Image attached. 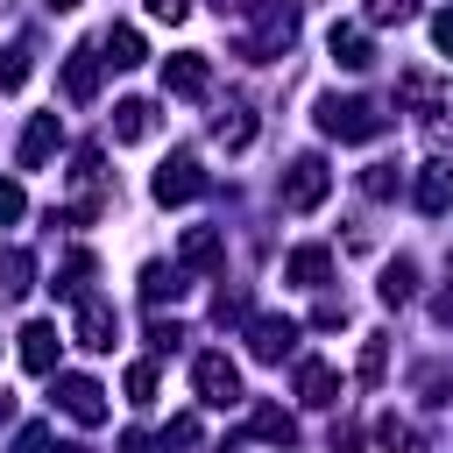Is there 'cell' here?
Wrapping results in <instances>:
<instances>
[{"mask_svg": "<svg viewBox=\"0 0 453 453\" xmlns=\"http://www.w3.org/2000/svg\"><path fill=\"white\" fill-rule=\"evenodd\" d=\"M319 127H326L333 142H375L389 120H382L375 99H340V92H333V99H319Z\"/></svg>", "mask_w": 453, "mask_h": 453, "instance_id": "obj_1", "label": "cell"}, {"mask_svg": "<svg viewBox=\"0 0 453 453\" xmlns=\"http://www.w3.org/2000/svg\"><path fill=\"white\" fill-rule=\"evenodd\" d=\"M326 191H333L326 156H297V163L283 170V212H311V205H326Z\"/></svg>", "mask_w": 453, "mask_h": 453, "instance_id": "obj_2", "label": "cell"}, {"mask_svg": "<svg viewBox=\"0 0 453 453\" xmlns=\"http://www.w3.org/2000/svg\"><path fill=\"white\" fill-rule=\"evenodd\" d=\"M191 389H198V403L234 411V403H241V368H234L226 354H198V361H191Z\"/></svg>", "mask_w": 453, "mask_h": 453, "instance_id": "obj_3", "label": "cell"}, {"mask_svg": "<svg viewBox=\"0 0 453 453\" xmlns=\"http://www.w3.org/2000/svg\"><path fill=\"white\" fill-rule=\"evenodd\" d=\"M149 191H156V205H191V198L205 191V170H198V156H191V149H177V156L156 170V184H149Z\"/></svg>", "mask_w": 453, "mask_h": 453, "instance_id": "obj_4", "label": "cell"}, {"mask_svg": "<svg viewBox=\"0 0 453 453\" xmlns=\"http://www.w3.org/2000/svg\"><path fill=\"white\" fill-rule=\"evenodd\" d=\"M57 411L78 418V425H99L106 418V389L92 375H57Z\"/></svg>", "mask_w": 453, "mask_h": 453, "instance_id": "obj_5", "label": "cell"}, {"mask_svg": "<svg viewBox=\"0 0 453 453\" xmlns=\"http://www.w3.org/2000/svg\"><path fill=\"white\" fill-rule=\"evenodd\" d=\"M163 92H170V99H205V92H212V64H205L198 50L170 57V64H163Z\"/></svg>", "mask_w": 453, "mask_h": 453, "instance_id": "obj_6", "label": "cell"}, {"mask_svg": "<svg viewBox=\"0 0 453 453\" xmlns=\"http://www.w3.org/2000/svg\"><path fill=\"white\" fill-rule=\"evenodd\" d=\"M290 347H297V319H276V311L248 319V354L255 361H283Z\"/></svg>", "mask_w": 453, "mask_h": 453, "instance_id": "obj_7", "label": "cell"}, {"mask_svg": "<svg viewBox=\"0 0 453 453\" xmlns=\"http://www.w3.org/2000/svg\"><path fill=\"white\" fill-rule=\"evenodd\" d=\"M57 142H64V127H57V113H35V120L21 127V149H14V163H21V170H42V163L57 156Z\"/></svg>", "mask_w": 453, "mask_h": 453, "instance_id": "obj_8", "label": "cell"}, {"mask_svg": "<svg viewBox=\"0 0 453 453\" xmlns=\"http://www.w3.org/2000/svg\"><path fill=\"white\" fill-rule=\"evenodd\" d=\"M113 340H120V311H113V304H99V297H85V304H78V347L106 354Z\"/></svg>", "mask_w": 453, "mask_h": 453, "instance_id": "obj_9", "label": "cell"}, {"mask_svg": "<svg viewBox=\"0 0 453 453\" xmlns=\"http://www.w3.org/2000/svg\"><path fill=\"white\" fill-rule=\"evenodd\" d=\"M57 347H64V333H57L50 319H28V326H21V368H28V375H50V368H57Z\"/></svg>", "mask_w": 453, "mask_h": 453, "instance_id": "obj_10", "label": "cell"}, {"mask_svg": "<svg viewBox=\"0 0 453 453\" xmlns=\"http://www.w3.org/2000/svg\"><path fill=\"white\" fill-rule=\"evenodd\" d=\"M99 64H106V57H99V42H78V50L64 57V92H71L78 106L99 92Z\"/></svg>", "mask_w": 453, "mask_h": 453, "instance_id": "obj_11", "label": "cell"}, {"mask_svg": "<svg viewBox=\"0 0 453 453\" xmlns=\"http://www.w3.org/2000/svg\"><path fill=\"white\" fill-rule=\"evenodd\" d=\"M219 262H226L219 226H184V241H177V269H219Z\"/></svg>", "mask_w": 453, "mask_h": 453, "instance_id": "obj_12", "label": "cell"}, {"mask_svg": "<svg viewBox=\"0 0 453 453\" xmlns=\"http://www.w3.org/2000/svg\"><path fill=\"white\" fill-rule=\"evenodd\" d=\"M411 198H418V212H432V219H439V212L453 205V163H425V170H418V184H411Z\"/></svg>", "mask_w": 453, "mask_h": 453, "instance_id": "obj_13", "label": "cell"}, {"mask_svg": "<svg viewBox=\"0 0 453 453\" xmlns=\"http://www.w3.org/2000/svg\"><path fill=\"white\" fill-rule=\"evenodd\" d=\"M297 396H304L311 411H333V403H340V368H333V361H304V368H297Z\"/></svg>", "mask_w": 453, "mask_h": 453, "instance_id": "obj_14", "label": "cell"}, {"mask_svg": "<svg viewBox=\"0 0 453 453\" xmlns=\"http://www.w3.org/2000/svg\"><path fill=\"white\" fill-rule=\"evenodd\" d=\"M326 50H333V64H340V71H368V64H375V50H368V35H361L354 21H333Z\"/></svg>", "mask_w": 453, "mask_h": 453, "instance_id": "obj_15", "label": "cell"}, {"mask_svg": "<svg viewBox=\"0 0 453 453\" xmlns=\"http://www.w3.org/2000/svg\"><path fill=\"white\" fill-rule=\"evenodd\" d=\"M283 276H290L297 290H326V276H333V248H297V255L283 262Z\"/></svg>", "mask_w": 453, "mask_h": 453, "instance_id": "obj_16", "label": "cell"}, {"mask_svg": "<svg viewBox=\"0 0 453 453\" xmlns=\"http://www.w3.org/2000/svg\"><path fill=\"white\" fill-rule=\"evenodd\" d=\"M156 134V106L149 99H120L113 106V142H149Z\"/></svg>", "mask_w": 453, "mask_h": 453, "instance_id": "obj_17", "label": "cell"}, {"mask_svg": "<svg viewBox=\"0 0 453 453\" xmlns=\"http://www.w3.org/2000/svg\"><path fill=\"white\" fill-rule=\"evenodd\" d=\"M99 57H106L113 71H134V64L149 57V50H142V28H106V35H99Z\"/></svg>", "mask_w": 453, "mask_h": 453, "instance_id": "obj_18", "label": "cell"}, {"mask_svg": "<svg viewBox=\"0 0 453 453\" xmlns=\"http://www.w3.org/2000/svg\"><path fill=\"white\" fill-rule=\"evenodd\" d=\"M212 142H219V149H248V142H255V113H248V106H226V113L212 120Z\"/></svg>", "mask_w": 453, "mask_h": 453, "instance_id": "obj_19", "label": "cell"}, {"mask_svg": "<svg viewBox=\"0 0 453 453\" xmlns=\"http://www.w3.org/2000/svg\"><path fill=\"white\" fill-rule=\"evenodd\" d=\"M85 283H92V255L78 248V255H71V262L57 269V283H50V290H57V297H71V304H85V297H92Z\"/></svg>", "mask_w": 453, "mask_h": 453, "instance_id": "obj_20", "label": "cell"}, {"mask_svg": "<svg viewBox=\"0 0 453 453\" xmlns=\"http://www.w3.org/2000/svg\"><path fill=\"white\" fill-rule=\"evenodd\" d=\"M28 276H35L28 248H7V255H0V297H21V290H28Z\"/></svg>", "mask_w": 453, "mask_h": 453, "instance_id": "obj_21", "label": "cell"}, {"mask_svg": "<svg viewBox=\"0 0 453 453\" xmlns=\"http://www.w3.org/2000/svg\"><path fill=\"white\" fill-rule=\"evenodd\" d=\"M177 290H184V269H163V262L142 269V297H149V304H163V297H177Z\"/></svg>", "mask_w": 453, "mask_h": 453, "instance_id": "obj_22", "label": "cell"}, {"mask_svg": "<svg viewBox=\"0 0 453 453\" xmlns=\"http://www.w3.org/2000/svg\"><path fill=\"white\" fill-rule=\"evenodd\" d=\"M255 439L290 446V439H297V418H290V411H276V403H262V411H255Z\"/></svg>", "mask_w": 453, "mask_h": 453, "instance_id": "obj_23", "label": "cell"}, {"mask_svg": "<svg viewBox=\"0 0 453 453\" xmlns=\"http://www.w3.org/2000/svg\"><path fill=\"white\" fill-rule=\"evenodd\" d=\"M28 85V42H7L0 50V92H21Z\"/></svg>", "mask_w": 453, "mask_h": 453, "instance_id": "obj_24", "label": "cell"}, {"mask_svg": "<svg viewBox=\"0 0 453 453\" xmlns=\"http://www.w3.org/2000/svg\"><path fill=\"white\" fill-rule=\"evenodd\" d=\"M411 290H418V269H411V262H389V269H382V304H403Z\"/></svg>", "mask_w": 453, "mask_h": 453, "instance_id": "obj_25", "label": "cell"}, {"mask_svg": "<svg viewBox=\"0 0 453 453\" xmlns=\"http://www.w3.org/2000/svg\"><path fill=\"white\" fill-rule=\"evenodd\" d=\"M127 403H134V411L156 403V361H134V368H127Z\"/></svg>", "mask_w": 453, "mask_h": 453, "instance_id": "obj_26", "label": "cell"}, {"mask_svg": "<svg viewBox=\"0 0 453 453\" xmlns=\"http://www.w3.org/2000/svg\"><path fill=\"white\" fill-rule=\"evenodd\" d=\"M375 446H389V453H411V425H403V418H375Z\"/></svg>", "mask_w": 453, "mask_h": 453, "instance_id": "obj_27", "label": "cell"}, {"mask_svg": "<svg viewBox=\"0 0 453 453\" xmlns=\"http://www.w3.org/2000/svg\"><path fill=\"white\" fill-rule=\"evenodd\" d=\"M418 14V0H368V21L375 28H389V21H411Z\"/></svg>", "mask_w": 453, "mask_h": 453, "instance_id": "obj_28", "label": "cell"}, {"mask_svg": "<svg viewBox=\"0 0 453 453\" xmlns=\"http://www.w3.org/2000/svg\"><path fill=\"white\" fill-rule=\"evenodd\" d=\"M21 453H78V446H64L50 425H28V432H21Z\"/></svg>", "mask_w": 453, "mask_h": 453, "instance_id": "obj_29", "label": "cell"}, {"mask_svg": "<svg viewBox=\"0 0 453 453\" xmlns=\"http://www.w3.org/2000/svg\"><path fill=\"white\" fill-rule=\"evenodd\" d=\"M361 191H368V198H389V191H396V163H375V170L361 177Z\"/></svg>", "mask_w": 453, "mask_h": 453, "instance_id": "obj_30", "label": "cell"}, {"mask_svg": "<svg viewBox=\"0 0 453 453\" xmlns=\"http://www.w3.org/2000/svg\"><path fill=\"white\" fill-rule=\"evenodd\" d=\"M21 212H28V191L21 184H0V226H14Z\"/></svg>", "mask_w": 453, "mask_h": 453, "instance_id": "obj_31", "label": "cell"}, {"mask_svg": "<svg viewBox=\"0 0 453 453\" xmlns=\"http://www.w3.org/2000/svg\"><path fill=\"white\" fill-rule=\"evenodd\" d=\"M382 361H389L382 340H368V347H361V382H382Z\"/></svg>", "mask_w": 453, "mask_h": 453, "instance_id": "obj_32", "label": "cell"}, {"mask_svg": "<svg viewBox=\"0 0 453 453\" xmlns=\"http://www.w3.org/2000/svg\"><path fill=\"white\" fill-rule=\"evenodd\" d=\"M212 311H219V326H226V319H248V297H241V290H219Z\"/></svg>", "mask_w": 453, "mask_h": 453, "instance_id": "obj_33", "label": "cell"}, {"mask_svg": "<svg viewBox=\"0 0 453 453\" xmlns=\"http://www.w3.org/2000/svg\"><path fill=\"white\" fill-rule=\"evenodd\" d=\"M149 340H156V347H163V354H170V347H177V340H184V326H177V319H156V326H149Z\"/></svg>", "mask_w": 453, "mask_h": 453, "instance_id": "obj_34", "label": "cell"}, {"mask_svg": "<svg viewBox=\"0 0 453 453\" xmlns=\"http://www.w3.org/2000/svg\"><path fill=\"white\" fill-rule=\"evenodd\" d=\"M432 42L453 57V7H439V14H432Z\"/></svg>", "mask_w": 453, "mask_h": 453, "instance_id": "obj_35", "label": "cell"}, {"mask_svg": "<svg viewBox=\"0 0 453 453\" xmlns=\"http://www.w3.org/2000/svg\"><path fill=\"white\" fill-rule=\"evenodd\" d=\"M191 439H198V425H191V418H170V432H163V446H191Z\"/></svg>", "mask_w": 453, "mask_h": 453, "instance_id": "obj_36", "label": "cell"}, {"mask_svg": "<svg viewBox=\"0 0 453 453\" xmlns=\"http://www.w3.org/2000/svg\"><path fill=\"white\" fill-rule=\"evenodd\" d=\"M149 14H156V21H184V14H191V0H149Z\"/></svg>", "mask_w": 453, "mask_h": 453, "instance_id": "obj_37", "label": "cell"}, {"mask_svg": "<svg viewBox=\"0 0 453 453\" xmlns=\"http://www.w3.org/2000/svg\"><path fill=\"white\" fill-rule=\"evenodd\" d=\"M120 453H156V439L149 432H120Z\"/></svg>", "mask_w": 453, "mask_h": 453, "instance_id": "obj_38", "label": "cell"}, {"mask_svg": "<svg viewBox=\"0 0 453 453\" xmlns=\"http://www.w3.org/2000/svg\"><path fill=\"white\" fill-rule=\"evenodd\" d=\"M7 418H14V396H7V389H0V425H7Z\"/></svg>", "mask_w": 453, "mask_h": 453, "instance_id": "obj_39", "label": "cell"}, {"mask_svg": "<svg viewBox=\"0 0 453 453\" xmlns=\"http://www.w3.org/2000/svg\"><path fill=\"white\" fill-rule=\"evenodd\" d=\"M50 7H57V14H64V7H78V0H50Z\"/></svg>", "mask_w": 453, "mask_h": 453, "instance_id": "obj_40", "label": "cell"}]
</instances>
